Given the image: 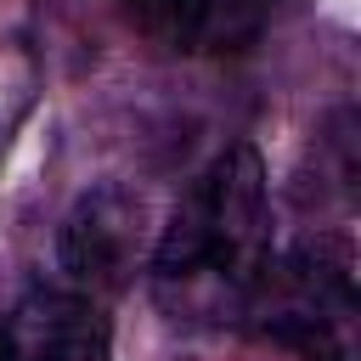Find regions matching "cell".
<instances>
[{"label":"cell","instance_id":"5","mask_svg":"<svg viewBox=\"0 0 361 361\" xmlns=\"http://www.w3.org/2000/svg\"><path fill=\"white\" fill-rule=\"evenodd\" d=\"M271 11H276V0H135L141 28L186 56L248 51L265 34Z\"/></svg>","mask_w":361,"mask_h":361},{"label":"cell","instance_id":"1","mask_svg":"<svg viewBox=\"0 0 361 361\" xmlns=\"http://www.w3.org/2000/svg\"><path fill=\"white\" fill-rule=\"evenodd\" d=\"M271 265L265 164L248 141L214 152L152 248V293L175 322H237Z\"/></svg>","mask_w":361,"mask_h":361},{"label":"cell","instance_id":"4","mask_svg":"<svg viewBox=\"0 0 361 361\" xmlns=\"http://www.w3.org/2000/svg\"><path fill=\"white\" fill-rule=\"evenodd\" d=\"M141 203L118 186L79 197V209L62 226V282L85 293L118 288L141 259Z\"/></svg>","mask_w":361,"mask_h":361},{"label":"cell","instance_id":"3","mask_svg":"<svg viewBox=\"0 0 361 361\" xmlns=\"http://www.w3.org/2000/svg\"><path fill=\"white\" fill-rule=\"evenodd\" d=\"M0 361H113L102 299L68 282L28 288L0 316Z\"/></svg>","mask_w":361,"mask_h":361},{"label":"cell","instance_id":"2","mask_svg":"<svg viewBox=\"0 0 361 361\" xmlns=\"http://www.w3.org/2000/svg\"><path fill=\"white\" fill-rule=\"evenodd\" d=\"M248 316L276 344L299 350L305 361H355L361 355V299H355V259L350 243L316 237L288 248L265 265Z\"/></svg>","mask_w":361,"mask_h":361}]
</instances>
